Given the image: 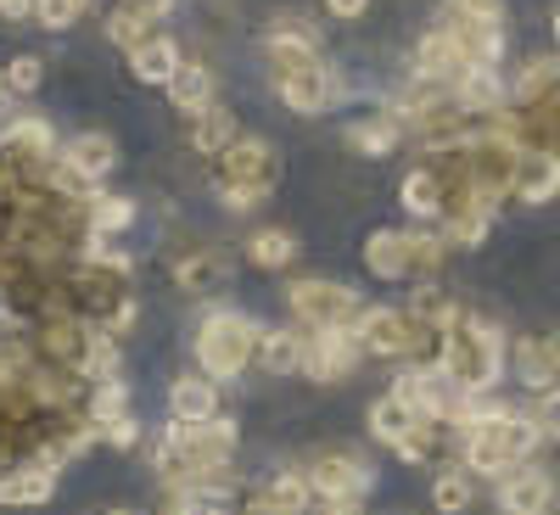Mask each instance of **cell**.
<instances>
[{
	"label": "cell",
	"mask_w": 560,
	"mask_h": 515,
	"mask_svg": "<svg viewBox=\"0 0 560 515\" xmlns=\"http://www.w3.org/2000/svg\"><path fill=\"white\" fill-rule=\"evenodd\" d=\"M62 163H73L84 179H102V174H113V163H118V147H113V134H79L73 147L62 152Z\"/></svg>",
	"instance_id": "cb8c5ba5"
},
{
	"label": "cell",
	"mask_w": 560,
	"mask_h": 515,
	"mask_svg": "<svg viewBox=\"0 0 560 515\" xmlns=\"http://www.w3.org/2000/svg\"><path fill=\"white\" fill-rule=\"evenodd\" d=\"M168 414H174V420H213V414H219L213 376H179V382L168 387Z\"/></svg>",
	"instance_id": "d6986e66"
},
{
	"label": "cell",
	"mask_w": 560,
	"mask_h": 515,
	"mask_svg": "<svg viewBox=\"0 0 560 515\" xmlns=\"http://www.w3.org/2000/svg\"><path fill=\"white\" fill-rule=\"evenodd\" d=\"M443 370L465 387V393H488L504 376V337L499 325L454 314L448 319V342H443Z\"/></svg>",
	"instance_id": "6da1fadb"
},
{
	"label": "cell",
	"mask_w": 560,
	"mask_h": 515,
	"mask_svg": "<svg viewBox=\"0 0 560 515\" xmlns=\"http://www.w3.org/2000/svg\"><path fill=\"white\" fill-rule=\"evenodd\" d=\"M90 337H96V325H90L84 314H68V308L45 314V319L34 325V348H39V359H45V364H57V370H84Z\"/></svg>",
	"instance_id": "5b68a950"
},
{
	"label": "cell",
	"mask_w": 560,
	"mask_h": 515,
	"mask_svg": "<svg viewBox=\"0 0 560 515\" xmlns=\"http://www.w3.org/2000/svg\"><path fill=\"white\" fill-rule=\"evenodd\" d=\"M230 140H236V113L230 107H208V113H197V129H191V147L202 152V157H219Z\"/></svg>",
	"instance_id": "4316f807"
},
{
	"label": "cell",
	"mask_w": 560,
	"mask_h": 515,
	"mask_svg": "<svg viewBox=\"0 0 560 515\" xmlns=\"http://www.w3.org/2000/svg\"><path fill=\"white\" fill-rule=\"evenodd\" d=\"M409 236H415V269L432 274L443 264V253H448V236H427V230H409Z\"/></svg>",
	"instance_id": "ab89813d"
},
{
	"label": "cell",
	"mask_w": 560,
	"mask_h": 515,
	"mask_svg": "<svg viewBox=\"0 0 560 515\" xmlns=\"http://www.w3.org/2000/svg\"><path fill=\"white\" fill-rule=\"evenodd\" d=\"M163 90H168V102H174L179 113H208V107H213V73H208L202 62H179V73H174Z\"/></svg>",
	"instance_id": "ffe728a7"
},
{
	"label": "cell",
	"mask_w": 560,
	"mask_h": 515,
	"mask_svg": "<svg viewBox=\"0 0 560 515\" xmlns=\"http://www.w3.org/2000/svg\"><path fill=\"white\" fill-rule=\"evenodd\" d=\"M247 258L258 269H287L298 258V236H287V230H258V236L247 242Z\"/></svg>",
	"instance_id": "f1b7e54d"
},
{
	"label": "cell",
	"mask_w": 560,
	"mask_h": 515,
	"mask_svg": "<svg viewBox=\"0 0 560 515\" xmlns=\"http://www.w3.org/2000/svg\"><path fill=\"white\" fill-rule=\"evenodd\" d=\"M454 102H459V113H499V107L510 102L499 68H465V73L454 79Z\"/></svg>",
	"instance_id": "2e32d148"
},
{
	"label": "cell",
	"mask_w": 560,
	"mask_h": 515,
	"mask_svg": "<svg viewBox=\"0 0 560 515\" xmlns=\"http://www.w3.org/2000/svg\"><path fill=\"white\" fill-rule=\"evenodd\" d=\"M303 353H308V337H298V331H264L253 359L269 370V376H303Z\"/></svg>",
	"instance_id": "ac0fdd59"
},
{
	"label": "cell",
	"mask_w": 560,
	"mask_h": 515,
	"mask_svg": "<svg viewBox=\"0 0 560 515\" xmlns=\"http://www.w3.org/2000/svg\"><path fill=\"white\" fill-rule=\"evenodd\" d=\"M398 197H404V208L415 213V219H438L443 213V174L438 168H415L404 185H398Z\"/></svg>",
	"instance_id": "603a6c76"
},
{
	"label": "cell",
	"mask_w": 560,
	"mask_h": 515,
	"mask_svg": "<svg viewBox=\"0 0 560 515\" xmlns=\"http://www.w3.org/2000/svg\"><path fill=\"white\" fill-rule=\"evenodd\" d=\"M84 12H90V0H34V17L45 28H73Z\"/></svg>",
	"instance_id": "74e56055"
},
{
	"label": "cell",
	"mask_w": 560,
	"mask_h": 515,
	"mask_svg": "<svg viewBox=\"0 0 560 515\" xmlns=\"http://www.w3.org/2000/svg\"><path fill=\"white\" fill-rule=\"evenodd\" d=\"M516 376L533 393H549L560 382V342L555 337H522L516 342Z\"/></svg>",
	"instance_id": "9a60e30c"
},
{
	"label": "cell",
	"mask_w": 560,
	"mask_h": 515,
	"mask_svg": "<svg viewBox=\"0 0 560 515\" xmlns=\"http://www.w3.org/2000/svg\"><path fill=\"white\" fill-rule=\"evenodd\" d=\"M308 482H314V493H325V499H359L364 488H370V471L359 459H348V454H319L314 465H308Z\"/></svg>",
	"instance_id": "4fadbf2b"
},
{
	"label": "cell",
	"mask_w": 560,
	"mask_h": 515,
	"mask_svg": "<svg viewBox=\"0 0 560 515\" xmlns=\"http://www.w3.org/2000/svg\"><path fill=\"white\" fill-rule=\"evenodd\" d=\"M448 23H499V0H443Z\"/></svg>",
	"instance_id": "f35d334b"
},
{
	"label": "cell",
	"mask_w": 560,
	"mask_h": 515,
	"mask_svg": "<svg viewBox=\"0 0 560 515\" xmlns=\"http://www.w3.org/2000/svg\"><path fill=\"white\" fill-rule=\"evenodd\" d=\"M0 17H7V23H23V17H34V0H0Z\"/></svg>",
	"instance_id": "bcb514c9"
},
{
	"label": "cell",
	"mask_w": 560,
	"mask_h": 515,
	"mask_svg": "<svg viewBox=\"0 0 560 515\" xmlns=\"http://www.w3.org/2000/svg\"><path fill=\"white\" fill-rule=\"evenodd\" d=\"M415 420H420V414H415L404 398H393V393H387V398H376V409H370V432H376L382 443H398V437L415 426Z\"/></svg>",
	"instance_id": "f546056e"
},
{
	"label": "cell",
	"mask_w": 560,
	"mask_h": 515,
	"mask_svg": "<svg viewBox=\"0 0 560 515\" xmlns=\"http://www.w3.org/2000/svg\"><path fill=\"white\" fill-rule=\"evenodd\" d=\"M129 7H140V12H147V17L158 23V17H168V12H174V0H129Z\"/></svg>",
	"instance_id": "7dc6e473"
},
{
	"label": "cell",
	"mask_w": 560,
	"mask_h": 515,
	"mask_svg": "<svg viewBox=\"0 0 560 515\" xmlns=\"http://www.w3.org/2000/svg\"><path fill=\"white\" fill-rule=\"evenodd\" d=\"M471 68V57H465V45H459V34L454 28H438V34H427L420 39V51H415V73H427V79H438V84H448L454 90V79Z\"/></svg>",
	"instance_id": "8fae6325"
},
{
	"label": "cell",
	"mask_w": 560,
	"mask_h": 515,
	"mask_svg": "<svg viewBox=\"0 0 560 515\" xmlns=\"http://www.w3.org/2000/svg\"><path fill=\"white\" fill-rule=\"evenodd\" d=\"M219 280H230V253H185L179 264H174V286L179 292H191V297H202V292H213Z\"/></svg>",
	"instance_id": "e0dca14e"
},
{
	"label": "cell",
	"mask_w": 560,
	"mask_h": 515,
	"mask_svg": "<svg viewBox=\"0 0 560 515\" xmlns=\"http://www.w3.org/2000/svg\"><path fill=\"white\" fill-rule=\"evenodd\" d=\"M242 515H287V510H280L275 499H264V493H253V504H247Z\"/></svg>",
	"instance_id": "c3c4849f"
},
{
	"label": "cell",
	"mask_w": 560,
	"mask_h": 515,
	"mask_svg": "<svg viewBox=\"0 0 560 515\" xmlns=\"http://www.w3.org/2000/svg\"><path fill=\"white\" fill-rule=\"evenodd\" d=\"M258 493H264V499H275L287 515H303V510H308V499H314V482H308V471H287V477L264 482Z\"/></svg>",
	"instance_id": "4dcf8cb0"
},
{
	"label": "cell",
	"mask_w": 560,
	"mask_h": 515,
	"mask_svg": "<svg viewBox=\"0 0 560 515\" xmlns=\"http://www.w3.org/2000/svg\"><path fill=\"white\" fill-rule=\"evenodd\" d=\"M84 376H90V382H113V376H118V337H113V331H96V337H90Z\"/></svg>",
	"instance_id": "e575fe53"
},
{
	"label": "cell",
	"mask_w": 560,
	"mask_h": 515,
	"mask_svg": "<svg viewBox=\"0 0 560 515\" xmlns=\"http://www.w3.org/2000/svg\"><path fill=\"white\" fill-rule=\"evenodd\" d=\"M102 437H107L113 448H135V443H140V420H135V414H124V420H113V426H107Z\"/></svg>",
	"instance_id": "7bdbcfd3"
},
{
	"label": "cell",
	"mask_w": 560,
	"mask_h": 515,
	"mask_svg": "<svg viewBox=\"0 0 560 515\" xmlns=\"http://www.w3.org/2000/svg\"><path fill=\"white\" fill-rule=\"evenodd\" d=\"M325 12L331 17H359V12H370V0H325Z\"/></svg>",
	"instance_id": "f6af8a7d"
},
{
	"label": "cell",
	"mask_w": 560,
	"mask_h": 515,
	"mask_svg": "<svg viewBox=\"0 0 560 515\" xmlns=\"http://www.w3.org/2000/svg\"><path fill=\"white\" fill-rule=\"evenodd\" d=\"M555 39H560V12H555Z\"/></svg>",
	"instance_id": "f907efd6"
},
{
	"label": "cell",
	"mask_w": 560,
	"mask_h": 515,
	"mask_svg": "<svg viewBox=\"0 0 560 515\" xmlns=\"http://www.w3.org/2000/svg\"><path fill=\"white\" fill-rule=\"evenodd\" d=\"M264 57L275 73H298V68H314L319 62V28L303 23V17H280L264 39Z\"/></svg>",
	"instance_id": "ba28073f"
},
{
	"label": "cell",
	"mask_w": 560,
	"mask_h": 515,
	"mask_svg": "<svg viewBox=\"0 0 560 515\" xmlns=\"http://www.w3.org/2000/svg\"><path fill=\"white\" fill-rule=\"evenodd\" d=\"M359 353H364V342H359L353 325H325V331L308 337L303 376H314V382H342V376H353V370H359Z\"/></svg>",
	"instance_id": "8992f818"
},
{
	"label": "cell",
	"mask_w": 560,
	"mask_h": 515,
	"mask_svg": "<svg viewBox=\"0 0 560 515\" xmlns=\"http://www.w3.org/2000/svg\"><path fill=\"white\" fill-rule=\"evenodd\" d=\"M409 314H415V319H427V325H448L459 308L448 303V292L438 286V280H420V286L409 292Z\"/></svg>",
	"instance_id": "1f68e13d"
},
{
	"label": "cell",
	"mask_w": 560,
	"mask_h": 515,
	"mask_svg": "<svg viewBox=\"0 0 560 515\" xmlns=\"http://www.w3.org/2000/svg\"><path fill=\"white\" fill-rule=\"evenodd\" d=\"M0 230H7V219H0Z\"/></svg>",
	"instance_id": "816d5d0a"
},
{
	"label": "cell",
	"mask_w": 560,
	"mask_h": 515,
	"mask_svg": "<svg viewBox=\"0 0 560 515\" xmlns=\"http://www.w3.org/2000/svg\"><path fill=\"white\" fill-rule=\"evenodd\" d=\"M538 437H544L538 414H522V409L488 414V420H477V426L465 432V465H471L477 477H504L510 465L538 448Z\"/></svg>",
	"instance_id": "7a4b0ae2"
},
{
	"label": "cell",
	"mask_w": 560,
	"mask_h": 515,
	"mask_svg": "<svg viewBox=\"0 0 560 515\" xmlns=\"http://www.w3.org/2000/svg\"><path fill=\"white\" fill-rule=\"evenodd\" d=\"M275 90H280V102H287L292 113H331L337 107V79H331L325 62L298 68V73H275Z\"/></svg>",
	"instance_id": "9c48e42d"
},
{
	"label": "cell",
	"mask_w": 560,
	"mask_h": 515,
	"mask_svg": "<svg viewBox=\"0 0 560 515\" xmlns=\"http://www.w3.org/2000/svg\"><path fill=\"white\" fill-rule=\"evenodd\" d=\"M432 504H438L443 515H459L465 504H471V477H465V471L438 477V482H432Z\"/></svg>",
	"instance_id": "8d00e7d4"
},
{
	"label": "cell",
	"mask_w": 560,
	"mask_h": 515,
	"mask_svg": "<svg viewBox=\"0 0 560 515\" xmlns=\"http://www.w3.org/2000/svg\"><path fill=\"white\" fill-rule=\"evenodd\" d=\"M129 224H135V202H124V197H96L90 202V230H96V236H124Z\"/></svg>",
	"instance_id": "d6a6232c"
},
{
	"label": "cell",
	"mask_w": 560,
	"mask_h": 515,
	"mask_svg": "<svg viewBox=\"0 0 560 515\" xmlns=\"http://www.w3.org/2000/svg\"><path fill=\"white\" fill-rule=\"evenodd\" d=\"M113 515H124V510H113Z\"/></svg>",
	"instance_id": "f5cc1de1"
},
{
	"label": "cell",
	"mask_w": 560,
	"mask_h": 515,
	"mask_svg": "<svg viewBox=\"0 0 560 515\" xmlns=\"http://www.w3.org/2000/svg\"><path fill=\"white\" fill-rule=\"evenodd\" d=\"M39 79H45V62H39V57H18V62H12V73H7V84L18 90V96L39 90Z\"/></svg>",
	"instance_id": "60d3db41"
},
{
	"label": "cell",
	"mask_w": 560,
	"mask_h": 515,
	"mask_svg": "<svg viewBox=\"0 0 560 515\" xmlns=\"http://www.w3.org/2000/svg\"><path fill=\"white\" fill-rule=\"evenodd\" d=\"M287 303H292V314H298L303 325H314V331L359 319V292L342 286V280H314V274H308V280H292Z\"/></svg>",
	"instance_id": "277c9868"
},
{
	"label": "cell",
	"mask_w": 560,
	"mask_h": 515,
	"mask_svg": "<svg viewBox=\"0 0 560 515\" xmlns=\"http://www.w3.org/2000/svg\"><path fill=\"white\" fill-rule=\"evenodd\" d=\"M129 68L140 84H168L179 73V45L174 39H147V45H135L129 51Z\"/></svg>",
	"instance_id": "7402d4cb"
},
{
	"label": "cell",
	"mask_w": 560,
	"mask_h": 515,
	"mask_svg": "<svg viewBox=\"0 0 560 515\" xmlns=\"http://www.w3.org/2000/svg\"><path fill=\"white\" fill-rule=\"evenodd\" d=\"M51 147H57V134L45 118H18L0 134V152H12V157H51Z\"/></svg>",
	"instance_id": "484cf974"
},
{
	"label": "cell",
	"mask_w": 560,
	"mask_h": 515,
	"mask_svg": "<svg viewBox=\"0 0 560 515\" xmlns=\"http://www.w3.org/2000/svg\"><path fill=\"white\" fill-rule=\"evenodd\" d=\"M516 197L522 202H555L560 197V152H544V147H527L522 152V168H516Z\"/></svg>",
	"instance_id": "5bb4252c"
},
{
	"label": "cell",
	"mask_w": 560,
	"mask_h": 515,
	"mask_svg": "<svg viewBox=\"0 0 560 515\" xmlns=\"http://www.w3.org/2000/svg\"><path fill=\"white\" fill-rule=\"evenodd\" d=\"M147 28H152V17L140 12V7H129V0H124V12H113V17H107V34H113V45H124V51L147 45V39H152Z\"/></svg>",
	"instance_id": "836d02e7"
},
{
	"label": "cell",
	"mask_w": 560,
	"mask_h": 515,
	"mask_svg": "<svg viewBox=\"0 0 560 515\" xmlns=\"http://www.w3.org/2000/svg\"><path fill=\"white\" fill-rule=\"evenodd\" d=\"M364 264L376 280H409L415 274V236L409 230H376L364 242Z\"/></svg>",
	"instance_id": "7c38bea8"
},
{
	"label": "cell",
	"mask_w": 560,
	"mask_h": 515,
	"mask_svg": "<svg viewBox=\"0 0 560 515\" xmlns=\"http://www.w3.org/2000/svg\"><path fill=\"white\" fill-rule=\"evenodd\" d=\"M219 197H224V208H258L269 191H264V185H224Z\"/></svg>",
	"instance_id": "b9f144b4"
},
{
	"label": "cell",
	"mask_w": 560,
	"mask_h": 515,
	"mask_svg": "<svg viewBox=\"0 0 560 515\" xmlns=\"http://www.w3.org/2000/svg\"><path fill=\"white\" fill-rule=\"evenodd\" d=\"M325 515H364V504L359 499H331V510H325Z\"/></svg>",
	"instance_id": "681fc988"
},
{
	"label": "cell",
	"mask_w": 560,
	"mask_h": 515,
	"mask_svg": "<svg viewBox=\"0 0 560 515\" xmlns=\"http://www.w3.org/2000/svg\"><path fill=\"white\" fill-rule=\"evenodd\" d=\"M213 185L224 191V185H275V152L264 147V140H253V134H236L230 147L213 157Z\"/></svg>",
	"instance_id": "52a82bcc"
},
{
	"label": "cell",
	"mask_w": 560,
	"mask_h": 515,
	"mask_svg": "<svg viewBox=\"0 0 560 515\" xmlns=\"http://www.w3.org/2000/svg\"><path fill=\"white\" fill-rule=\"evenodd\" d=\"M499 510L504 515H555V477L538 471V465H527V471H516V477H504Z\"/></svg>",
	"instance_id": "30bf717a"
},
{
	"label": "cell",
	"mask_w": 560,
	"mask_h": 515,
	"mask_svg": "<svg viewBox=\"0 0 560 515\" xmlns=\"http://www.w3.org/2000/svg\"><path fill=\"white\" fill-rule=\"evenodd\" d=\"M348 147H353L359 157H387V152L398 147V118L382 113V118H359V124H348Z\"/></svg>",
	"instance_id": "d4e9b609"
},
{
	"label": "cell",
	"mask_w": 560,
	"mask_h": 515,
	"mask_svg": "<svg viewBox=\"0 0 560 515\" xmlns=\"http://www.w3.org/2000/svg\"><path fill=\"white\" fill-rule=\"evenodd\" d=\"M432 443H438V426H432V420H415V426L393 443V454H398L404 465H427V459H432Z\"/></svg>",
	"instance_id": "d590c367"
},
{
	"label": "cell",
	"mask_w": 560,
	"mask_h": 515,
	"mask_svg": "<svg viewBox=\"0 0 560 515\" xmlns=\"http://www.w3.org/2000/svg\"><path fill=\"white\" fill-rule=\"evenodd\" d=\"M538 426H544V437H560V387L544 393V403H538Z\"/></svg>",
	"instance_id": "ee69618b"
},
{
	"label": "cell",
	"mask_w": 560,
	"mask_h": 515,
	"mask_svg": "<svg viewBox=\"0 0 560 515\" xmlns=\"http://www.w3.org/2000/svg\"><path fill=\"white\" fill-rule=\"evenodd\" d=\"M258 337H264L258 319H247V314H208L202 331H197V364L213 382H230V376H242L247 359L258 353Z\"/></svg>",
	"instance_id": "3957f363"
},
{
	"label": "cell",
	"mask_w": 560,
	"mask_h": 515,
	"mask_svg": "<svg viewBox=\"0 0 560 515\" xmlns=\"http://www.w3.org/2000/svg\"><path fill=\"white\" fill-rule=\"evenodd\" d=\"M57 493V471L51 465H23V471H12V477H0V504H45Z\"/></svg>",
	"instance_id": "44dd1931"
},
{
	"label": "cell",
	"mask_w": 560,
	"mask_h": 515,
	"mask_svg": "<svg viewBox=\"0 0 560 515\" xmlns=\"http://www.w3.org/2000/svg\"><path fill=\"white\" fill-rule=\"evenodd\" d=\"M84 414L107 432L113 420H124V414H129V387H124L118 376H113V382H90V403H84Z\"/></svg>",
	"instance_id": "83f0119b"
}]
</instances>
